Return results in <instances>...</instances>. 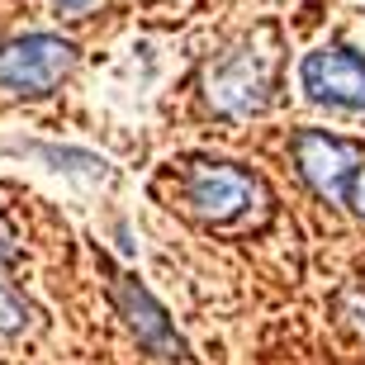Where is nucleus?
Listing matches in <instances>:
<instances>
[{
	"mask_svg": "<svg viewBox=\"0 0 365 365\" xmlns=\"http://www.w3.org/2000/svg\"><path fill=\"white\" fill-rule=\"evenodd\" d=\"M29 304H24V294L19 289H10V284L0 280V337H14V332H24L29 327Z\"/></svg>",
	"mask_w": 365,
	"mask_h": 365,
	"instance_id": "nucleus-7",
	"label": "nucleus"
},
{
	"mask_svg": "<svg viewBox=\"0 0 365 365\" xmlns=\"http://www.w3.org/2000/svg\"><path fill=\"white\" fill-rule=\"evenodd\" d=\"M48 5H53V10L62 14V19H86V14L100 10L105 0H48Z\"/></svg>",
	"mask_w": 365,
	"mask_h": 365,
	"instance_id": "nucleus-8",
	"label": "nucleus"
},
{
	"mask_svg": "<svg viewBox=\"0 0 365 365\" xmlns=\"http://www.w3.org/2000/svg\"><path fill=\"white\" fill-rule=\"evenodd\" d=\"M275 91V48L261 38H242L204 67V100L223 119H252L271 105Z\"/></svg>",
	"mask_w": 365,
	"mask_h": 365,
	"instance_id": "nucleus-1",
	"label": "nucleus"
},
{
	"mask_svg": "<svg viewBox=\"0 0 365 365\" xmlns=\"http://www.w3.org/2000/svg\"><path fill=\"white\" fill-rule=\"evenodd\" d=\"M365 162V148L351 143V138H337V133H323V128H304L294 133V166L304 185L327 204H346L351 195V180Z\"/></svg>",
	"mask_w": 365,
	"mask_h": 365,
	"instance_id": "nucleus-4",
	"label": "nucleus"
},
{
	"mask_svg": "<svg viewBox=\"0 0 365 365\" xmlns=\"http://www.w3.org/2000/svg\"><path fill=\"white\" fill-rule=\"evenodd\" d=\"M185 204L195 218L228 228V223H242L247 214H257L266 204V190L252 171L232 162H200L185 171Z\"/></svg>",
	"mask_w": 365,
	"mask_h": 365,
	"instance_id": "nucleus-2",
	"label": "nucleus"
},
{
	"mask_svg": "<svg viewBox=\"0 0 365 365\" xmlns=\"http://www.w3.org/2000/svg\"><path fill=\"white\" fill-rule=\"evenodd\" d=\"M5 261H14V232H10V223L0 218V266Z\"/></svg>",
	"mask_w": 365,
	"mask_h": 365,
	"instance_id": "nucleus-10",
	"label": "nucleus"
},
{
	"mask_svg": "<svg viewBox=\"0 0 365 365\" xmlns=\"http://www.w3.org/2000/svg\"><path fill=\"white\" fill-rule=\"evenodd\" d=\"M346 204H351L356 214L365 218V162H361V171H356V180H351V195H346Z\"/></svg>",
	"mask_w": 365,
	"mask_h": 365,
	"instance_id": "nucleus-9",
	"label": "nucleus"
},
{
	"mask_svg": "<svg viewBox=\"0 0 365 365\" xmlns=\"http://www.w3.org/2000/svg\"><path fill=\"white\" fill-rule=\"evenodd\" d=\"M114 304H119V313L128 318L133 337L143 341L152 356H162V361H185L190 356L180 332L171 327V318H166V309L133 280V275H119V280H114Z\"/></svg>",
	"mask_w": 365,
	"mask_h": 365,
	"instance_id": "nucleus-6",
	"label": "nucleus"
},
{
	"mask_svg": "<svg viewBox=\"0 0 365 365\" xmlns=\"http://www.w3.org/2000/svg\"><path fill=\"white\" fill-rule=\"evenodd\" d=\"M299 91L313 105L341 109V114H365V57L341 48V43L313 48L299 62Z\"/></svg>",
	"mask_w": 365,
	"mask_h": 365,
	"instance_id": "nucleus-5",
	"label": "nucleus"
},
{
	"mask_svg": "<svg viewBox=\"0 0 365 365\" xmlns=\"http://www.w3.org/2000/svg\"><path fill=\"white\" fill-rule=\"evenodd\" d=\"M76 43L62 34H19L0 48V95H48L71 76Z\"/></svg>",
	"mask_w": 365,
	"mask_h": 365,
	"instance_id": "nucleus-3",
	"label": "nucleus"
}]
</instances>
